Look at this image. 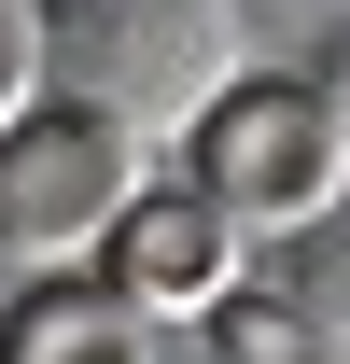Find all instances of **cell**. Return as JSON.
<instances>
[{"mask_svg": "<svg viewBox=\"0 0 350 364\" xmlns=\"http://www.w3.org/2000/svg\"><path fill=\"white\" fill-rule=\"evenodd\" d=\"M43 70L127 140H196L253 85V0H43Z\"/></svg>", "mask_w": 350, "mask_h": 364, "instance_id": "6da1fadb", "label": "cell"}, {"mask_svg": "<svg viewBox=\"0 0 350 364\" xmlns=\"http://www.w3.org/2000/svg\"><path fill=\"white\" fill-rule=\"evenodd\" d=\"M182 182H196L238 238L280 252V238H308V225L350 196V112L308 85V70H253L211 127L182 140Z\"/></svg>", "mask_w": 350, "mask_h": 364, "instance_id": "7a4b0ae2", "label": "cell"}, {"mask_svg": "<svg viewBox=\"0 0 350 364\" xmlns=\"http://www.w3.org/2000/svg\"><path fill=\"white\" fill-rule=\"evenodd\" d=\"M127 210H140V140H127V127H98V112H70V98H43L28 127L0 140V267L85 280L98 252H112Z\"/></svg>", "mask_w": 350, "mask_h": 364, "instance_id": "3957f363", "label": "cell"}, {"mask_svg": "<svg viewBox=\"0 0 350 364\" xmlns=\"http://www.w3.org/2000/svg\"><path fill=\"white\" fill-rule=\"evenodd\" d=\"M98 294L140 309V322H224L253 294V238L224 225L196 182H140V210L112 225V252H98Z\"/></svg>", "mask_w": 350, "mask_h": 364, "instance_id": "277c9868", "label": "cell"}, {"mask_svg": "<svg viewBox=\"0 0 350 364\" xmlns=\"http://www.w3.org/2000/svg\"><path fill=\"white\" fill-rule=\"evenodd\" d=\"M0 364H154V322L112 309L98 280H28L0 309Z\"/></svg>", "mask_w": 350, "mask_h": 364, "instance_id": "5b68a950", "label": "cell"}, {"mask_svg": "<svg viewBox=\"0 0 350 364\" xmlns=\"http://www.w3.org/2000/svg\"><path fill=\"white\" fill-rule=\"evenodd\" d=\"M266 294H280V309H295L308 336L350 364V196H336L308 238H280V252H266Z\"/></svg>", "mask_w": 350, "mask_h": 364, "instance_id": "8992f818", "label": "cell"}, {"mask_svg": "<svg viewBox=\"0 0 350 364\" xmlns=\"http://www.w3.org/2000/svg\"><path fill=\"white\" fill-rule=\"evenodd\" d=\"M211 350H224V364H336V350H322L295 309H280V294H238V309L211 322Z\"/></svg>", "mask_w": 350, "mask_h": 364, "instance_id": "52a82bcc", "label": "cell"}, {"mask_svg": "<svg viewBox=\"0 0 350 364\" xmlns=\"http://www.w3.org/2000/svg\"><path fill=\"white\" fill-rule=\"evenodd\" d=\"M56 98V70H43V0H0V140L28 127Z\"/></svg>", "mask_w": 350, "mask_h": 364, "instance_id": "ba28073f", "label": "cell"}]
</instances>
